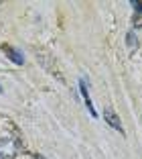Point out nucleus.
I'll return each mask as SVG.
<instances>
[{
	"label": "nucleus",
	"mask_w": 142,
	"mask_h": 159,
	"mask_svg": "<svg viewBox=\"0 0 142 159\" xmlns=\"http://www.w3.org/2000/svg\"><path fill=\"white\" fill-rule=\"evenodd\" d=\"M2 51L6 53V57H8L12 63H16V66H23L24 63V57L19 49H14V47H10V45H2Z\"/></svg>",
	"instance_id": "nucleus-3"
},
{
	"label": "nucleus",
	"mask_w": 142,
	"mask_h": 159,
	"mask_svg": "<svg viewBox=\"0 0 142 159\" xmlns=\"http://www.w3.org/2000/svg\"><path fill=\"white\" fill-rule=\"evenodd\" d=\"M0 92H2V88H0Z\"/></svg>",
	"instance_id": "nucleus-7"
},
{
	"label": "nucleus",
	"mask_w": 142,
	"mask_h": 159,
	"mask_svg": "<svg viewBox=\"0 0 142 159\" xmlns=\"http://www.w3.org/2000/svg\"><path fill=\"white\" fill-rule=\"evenodd\" d=\"M128 45H130V49L138 47V41H136V37H134V31H130V33H128Z\"/></svg>",
	"instance_id": "nucleus-4"
},
{
	"label": "nucleus",
	"mask_w": 142,
	"mask_h": 159,
	"mask_svg": "<svg viewBox=\"0 0 142 159\" xmlns=\"http://www.w3.org/2000/svg\"><path fill=\"white\" fill-rule=\"evenodd\" d=\"M104 120L108 122L112 129H116V131H120V133L124 135V126H122V122H120L118 114H116L112 108H104Z\"/></svg>",
	"instance_id": "nucleus-2"
},
{
	"label": "nucleus",
	"mask_w": 142,
	"mask_h": 159,
	"mask_svg": "<svg viewBox=\"0 0 142 159\" xmlns=\"http://www.w3.org/2000/svg\"><path fill=\"white\" fill-rule=\"evenodd\" d=\"M20 151V143L12 137H2L0 139V159H14Z\"/></svg>",
	"instance_id": "nucleus-1"
},
{
	"label": "nucleus",
	"mask_w": 142,
	"mask_h": 159,
	"mask_svg": "<svg viewBox=\"0 0 142 159\" xmlns=\"http://www.w3.org/2000/svg\"><path fill=\"white\" fill-rule=\"evenodd\" d=\"M132 6L136 8V12H142V2H132Z\"/></svg>",
	"instance_id": "nucleus-5"
},
{
	"label": "nucleus",
	"mask_w": 142,
	"mask_h": 159,
	"mask_svg": "<svg viewBox=\"0 0 142 159\" xmlns=\"http://www.w3.org/2000/svg\"><path fill=\"white\" fill-rule=\"evenodd\" d=\"M35 159H45V157H43V155H35Z\"/></svg>",
	"instance_id": "nucleus-6"
}]
</instances>
